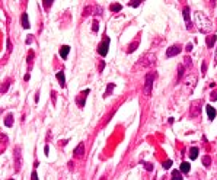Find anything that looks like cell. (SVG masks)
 <instances>
[{"instance_id":"obj_7","label":"cell","mask_w":217,"mask_h":180,"mask_svg":"<svg viewBox=\"0 0 217 180\" xmlns=\"http://www.w3.org/2000/svg\"><path fill=\"white\" fill-rule=\"evenodd\" d=\"M198 106H201V102H200V100H195V102L191 103V108H189V116H191V118H197V116L200 115V108H198Z\"/></svg>"},{"instance_id":"obj_3","label":"cell","mask_w":217,"mask_h":180,"mask_svg":"<svg viewBox=\"0 0 217 180\" xmlns=\"http://www.w3.org/2000/svg\"><path fill=\"white\" fill-rule=\"evenodd\" d=\"M155 64H156V55H153V54L143 55L140 58V63H139V65H143V67H152Z\"/></svg>"},{"instance_id":"obj_20","label":"cell","mask_w":217,"mask_h":180,"mask_svg":"<svg viewBox=\"0 0 217 180\" xmlns=\"http://www.w3.org/2000/svg\"><path fill=\"white\" fill-rule=\"evenodd\" d=\"M139 47V39H136L130 47H128V49H127V52H133V51H136V48Z\"/></svg>"},{"instance_id":"obj_15","label":"cell","mask_w":217,"mask_h":180,"mask_svg":"<svg viewBox=\"0 0 217 180\" xmlns=\"http://www.w3.org/2000/svg\"><path fill=\"white\" fill-rule=\"evenodd\" d=\"M181 173H189V168H191V166H189V163H186V161H184L182 164H181Z\"/></svg>"},{"instance_id":"obj_32","label":"cell","mask_w":217,"mask_h":180,"mask_svg":"<svg viewBox=\"0 0 217 180\" xmlns=\"http://www.w3.org/2000/svg\"><path fill=\"white\" fill-rule=\"evenodd\" d=\"M185 49H186V51H188V52H189V51H191V49H192V44H188V45H186V47H185Z\"/></svg>"},{"instance_id":"obj_13","label":"cell","mask_w":217,"mask_h":180,"mask_svg":"<svg viewBox=\"0 0 217 180\" xmlns=\"http://www.w3.org/2000/svg\"><path fill=\"white\" fill-rule=\"evenodd\" d=\"M57 80H58V83L61 84V87L66 86V77H64V73H63V71H58V73H57Z\"/></svg>"},{"instance_id":"obj_11","label":"cell","mask_w":217,"mask_h":180,"mask_svg":"<svg viewBox=\"0 0 217 180\" xmlns=\"http://www.w3.org/2000/svg\"><path fill=\"white\" fill-rule=\"evenodd\" d=\"M205 109H207V115H208V118H210V119H214V118H216V115H217L216 109H214L211 105H207V106H205Z\"/></svg>"},{"instance_id":"obj_1","label":"cell","mask_w":217,"mask_h":180,"mask_svg":"<svg viewBox=\"0 0 217 180\" xmlns=\"http://www.w3.org/2000/svg\"><path fill=\"white\" fill-rule=\"evenodd\" d=\"M194 21H195L197 28H198L202 34H208V32L213 31V22H211V21L208 19V16L204 15L202 12H195Z\"/></svg>"},{"instance_id":"obj_6","label":"cell","mask_w":217,"mask_h":180,"mask_svg":"<svg viewBox=\"0 0 217 180\" xmlns=\"http://www.w3.org/2000/svg\"><path fill=\"white\" fill-rule=\"evenodd\" d=\"M181 51H182V47H181L179 44H175V45H172V47H169V48L166 49V57H168V58L175 57V55H178Z\"/></svg>"},{"instance_id":"obj_27","label":"cell","mask_w":217,"mask_h":180,"mask_svg":"<svg viewBox=\"0 0 217 180\" xmlns=\"http://www.w3.org/2000/svg\"><path fill=\"white\" fill-rule=\"evenodd\" d=\"M99 29V23H98V21H93V23H92V31H98Z\"/></svg>"},{"instance_id":"obj_36","label":"cell","mask_w":217,"mask_h":180,"mask_svg":"<svg viewBox=\"0 0 217 180\" xmlns=\"http://www.w3.org/2000/svg\"><path fill=\"white\" fill-rule=\"evenodd\" d=\"M9 180H13V179H9Z\"/></svg>"},{"instance_id":"obj_33","label":"cell","mask_w":217,"mask_h":180,"mask_svg":"<svg viewBox=\"0 0 217 180\" xmlns=\"http://www.w3.org/2000/svg\"><path fill=\"white\" fill-rule=\"evenodd\" d=\"M205 70H207V63H202V74L205 73Z\"/></svg>"},{"instance_id":"obj_22","label":"cell","mask_w":217,"mask_h":180,"mask_svg":"<svg viewBox=\"0 0 217 180\" xmlns=\"http://www.w3.org/2000/svg\"><path fill=\"white\" fill-rule=\"evenodd\" d=\"M114 87H115V84H112V83H111V84H110V87H108V89H106V92H105V96H110V95L112 93V90H114Z\"/></svg>"},{"instance_id":"obj_24","label":"cell","mask_w":217,"mask_h":180,"mask_svg":"<svg viewBox=\"0 0 217 180\" xmlns=\"http://www.w3.org/2000/svg\"><path fill=\"white\" fill-rule=\"evenodd\" d=\"M140 3H143L141 0H131V2H130L128 5H130V6H133V8H137V6H139Z\"/></svg>"},{"instance_id":"obj_28","label":"cell","mask_w":217,"mask_h":180,"mask_svg":"<svg viewBox=\"0 0 217 180\" xmlns=\"http://www.w3.org/2000/svg\"><path fill=\"white\" fill-rule=\"evenodd\" d=\"M171 166H172V161H171V160H168V161H165V163H163V168H166V170H168V168H171Z\"/></svg>"},{"instance_id":"obj_23","label":"cell","mask_w":217,"mask_h":180,"mask_svg":"<svg viewBox=\"0 0 217 180\" xmlns=\"http://www.w3.org/2000/svg\"><path fill=\"white\" fill-rule=\"evenodd\" d=\"M182 76H184V65L179 64V67H178V80H179Z\"/></svg>"},{"instance_id":"obj_17","label":"cell","mask_w":217,"mask_h":180,"mask_svg":"<svg viewBox=\"0 0 217 180\" xmlns=\"http://www.w3.org/2000/svg\"><path fill=\"white\" fill-rule=\"evenodd\" d=\"M172 180H182V173L178 170H173L172 171Z\"/></svg>"},{"instance_id":"obj_10","label":"cell","mask_w":217,"mask_h":180,"mask_svg":"<svg viewBox=\"0 0 217 180\" xmlns=\"http://www.w3.org/2000/svg\"><path fill=\"white\" fill-rule=\"evenodd\" d=\"M216 41H217V36H216V35H210V36L205 38V44H207L208 48H213V45L216 44Z\"/></svg>"},{"instance_id":"obj_31","label":"cell","mask_w":217,"mask_h":180,"mask_svg":"<svg viewBox=\"0 0 217 180\" xmlns=\"http://www.w3.org/2000/svg\"><path fill=\"white\" fill-rule=\"evenodd\" d=\"M211 99H213V100H217V90H216L214 93H211Z\"/></svg>"},{"instance_id":"obj_4","label":"cell","mask_w":217,"mask_h":180,"mask_svg":"<svg viewBox=\"0 0 217 180\" xmlns=\"http://www.w3.org/2000/svg\"><path fill=\"white\" fill-rule=\"evenodd\" d=\"M13 161H15V171L19 173L21 168H22V154H21V147L18 145L15 148V153H13Z\"/></svg>"},{"instance_id":"obj_34","label":"cell","mask_w":217,"mask_h":180,"mask_svg":"<svg viewBox=\"0 0 217 180\" xmlns=\"http://www.w3.org/2000/svg\"><path fill=\"white\" fill-rule=\"evenodd\" d=\"M32 57H34V54H32V52H29V57H28V61H29V65H31V60H32Z\"/></svg>"},{"instance_id":"obj_18","label":"cell","mask_w":217,"mask_h":180,"mask_svg":"<svg viewBox=\"0 0 217 180\" xmlns=\"http://www.w3.org/2000/svg\"><path fill=\"white\" fill-rule=\"evenodd\" d=\"M184 19H185L186 23H189V8L188 6L184 8Z\"/></svg>"},{"instance_id":"obj_5","label":"cell","mask_w":217,"mask_h":180,"mask_svg":"<svg viewBox=\"0 0 217 180\" xmlns=\"http://www.w3.org/2000/svg\"><path fill=\"white\" fill-rule=\"evenodd\" d=\"M108 48H110V38H105L99 45H98V52L101 57H105L108 54Z\"/></svg>"},{"instance_id":"obj_26","label":"cell","mask_w":217,"mask_h":180,"mask_svg":"<svg viewBox=\"0 0 217 180\" xmlns=\"http://www.w3.org/2000/svg\"><path fill=\"white\" fill-rule=\"evenodd\" d=\"M111 10H112V12H120V10H121V5H112V6H111Z\"/></svg>"},{"instance_id":"obj_21","label":"cell","mask_w":217,"mask_h":180,"mask_svg":"<svg viewBox=\"0 0 217 180\" xmlns=\"http://www.w3.org/2000/svg\"><path fill=\"white\" fill-rule=\"evenodd\" d=\"M202 163H204L205 167H210V164H211V158H210V155H204V157H202Z\"/></svg>"},{"instance_id":"obj_35","label":"cell","mask_w":217,"mask_h":180,"mask_svg":"<svg viewBox=\"0 0 217 180\" xmlns=\"http://www.w3.org/2000/svg\"><path fill=\"white\" fill-rule=\"evenodd\" d=\"M214 60H216V63H217V49H216V55H214Z\"/></svg>"},{"instance_id":"obj_12","label":"cell","mask_w":217,"mask_h":180,"mask_svg":"<svg viewBox=\"0 0 217 180\" xmlns=\"http://www.w3.org/2000/svg\"><path fill=\"white\" fill-rule=\"evenodd\" d=\"M69 52H70V47L69 45H63L61 48H60V55H61V58H67V55H69Z\"/></svg>"},{"instance_id":"obj_14","label":"cell","mask_w":217,"mask_h":180,"mask_svg":"<svg viewBox=\"0 0 217 180\" xmlns=\"http://www.w3.org/2000/svg\"><path fill=\"white\" fill-rule=\"evenodd\" d=\"M198 157V148L197 147H192L191 150H189V158L191 160H195Z\"/></svg>"},{"instance_id":"obj_9","label":"cell","mask_w":217,"mask_h":180,"mask_svg":"<svg viewBox=\"0 0 217 180\" xmlns=\"http://www.w3.org/2000/svg\"><path fill=\"white\" fill-rule=\"evenodd\" d=\"M83 155H85V144L80 142V144L74 148V157H76V158H82Z\"/></svg>"},{"instance_id":"obj_29","label":"cell","mask_w":217,"mask_h":180,"mask_svg":"<svg viewBox=\"0 0 217 180\" xmlns=\"http://www.w3.org/2000/svg\"><path fill=\"white\" fill-rule=\"evenodd\" d=\"M144 168H146L147 171H152V170H153V167H152V164H149V163H147V164H144Z\"/></svg>"},{"instance_id":"obj_8","label":"cell","mask_w":217,"mask_h":180,"mask_svg":"<svg viewBox=\"0 0 217 180\" xmlns=\"http://www.w3.org/2000/svg\"><path fill=\"white\" fill-rule=\"evenodd\" d=\"M89 92H90V90H89V89H86L85 92H82V93H80V95L77 96L76 102H77L79 108H83V106H85V99H86V95H89Z\"/></svg>"},{"instance_id":"obj_19","label":"cell","mask_w":217,"mask_h":180,"mask_svg":"<svg viewBox=\"0 0 217 180\" xmlns=\"http://www.w3.org/2000/svg\"><path fill=\"white\" fill-rule=\"evenodd\" d=\"M5 125H6V126H12V125H13V116H12V113H9V115L6 116Z\"/></svg>"},{"instance_id":"obj_2","label":"cell","mask_w":217,"mask_h":180,"mask_svg":"<svg viewBox=\"0 0 217 180\" xmlns=\"http://www.w3.org/2000/svg\"><path fill=\"white\" fill-rule=\"evenodd\" d=\"M155 78H156L155 73H147L146 74V81H144V87H143L144 95H147V96L152 95V87H153V80Z\"/></svg>"},{"instance_id":"obj_30","label":"cell","mask_w":217,"mask_h":180,"mask_svg":"<svg viewBox=\"0 0 217 180\" xmlns=\"http://www.w3.org/2000/svg\"><path fill=\"white\" fill-rule=\"evenodd\" d=\"M32 180H38V174H37V171H32Z\"/></svg>"},{"instance_id":"obj_25","label":"cell","mask_w":217,"mask_h":180,"mask_svg":"<svg viewBox=\"0 0 217 180\" xmlns=\"http://www.w3.org/2000/svg\"><path fill=\"white\" fill-rule=\"evenodd\" d=\"M42 3H44V9H50V8H51V5H53L54 2H53V0H50V2H48V0H44Z\"/></svg>"},{"instance_id":"obj_16","label":"cell","mask_w":217,"mask_h":180,"mask_svg":"<svg viewBox=\"0 0 217 180\" xmlns=\"http://www.w3.org/2000/svg\"><path fill=\"white\" fill-rule=\"evenodd\" d=\"M22 26H24L25 29L31 28V26H29V21H28V15H26V13L22 15Z\"/></svg>"}]
</instances>
